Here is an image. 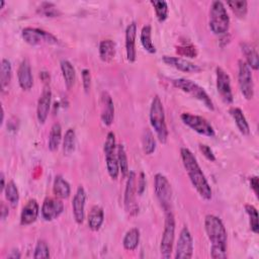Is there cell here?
Listing matches in <instances>:
<instances>
[{"instance_id":"cell-1","label":"cell","mask_w":259,"mask_h":259,"mask_svg":"<svg viewBox=\"0 0 259 259\" xmlns=\"http://www.w3.org/2000/svg\"><path fill=\"white\" fill-rule=\"evenodd\" d=\"M204 229L212 244L211 256L214 259L227 258V231L222 220L215 215L205 216Z\"/></svg>"},{"instance_id":"cell-2","label":"cell","mask_w":259,"mask_h":259,"mask_svg":"<svg viewBox=\"0 0 259 259\" xmlns=\"http://www.w3.org/2000/svg\"><path fill=\"white\" fill-rule=\"evenodd\" d=\"M180 155L182 159L183 166L187 172V175L198 192V194L204 198L205 200L212 199V188L211 185L209 184L200 166L197 163L196 158L192 154V152L187 149V148H181L180 150Z\"/></svg>"},{"instance_id":"cell-3","label":"cell","mask_w":259,"mask_h":259,"mask_svg":"<svg viewBox=\"0 0 259 259\" xmlns=\"http://www.w3.org/2000/svg\"><path fill=\"white\" fill-rule=\"evenodd\" d=\"M150 124L154 129L158 140L165 144L168 139V130L165 120L164 108L161 99L158 96H155L152 100L150 108Z\"/></svg>"},{"instance_id":"cell-4","label":"cell","mask_w":259,"mask_h":259,"mask_svg":"<svg viewBox=\"0 0 259 259\" xmlns=\"http://www.w3.org/2000/svg\"><path fill=\"white\" fill-rule=\"evenodd\" d=\"M230 18L222 2H214L210 10V29L216 35H224L229 31Z\"/></svg>"},{"instance_id":"cell-5","label":"cell","mask_w":259,"mask_h":259,"mask_svg":"<svg viewBox=\"0 0 259 259\" xmlns=\"http://www.w3.org/2000/svg\"><path fill=\"white\" fill-rule=\"evenodd\" d=\"M172 82L176 88L191 95L193 98L201 101L209 110H211V111L215 110L214 103H213L211 97L209 96V94L205 92V90L202 87H200L195 82H193L189 79H186V78H178V79L173 80Z\"/></svg>"},{"instance_id":"cell-6","label":"cell","mask_w":259,"mask_h":259,"mask_svg":"<svg viewBox=\"0 0 259 259\" xmlns=\"http://www.w3.org/2000/svg\"><path fill=\"white\" fill-rule=\"evenodd\" d=\"M174 238H175V219L172 212L170 211L165 213L164 231H163L161 243H160V253H161V256L165 259H168L171 257Z\"/></svg>"},{"instance_id":"cell-7","label":"cell","mask_w":259,"mask_h":259,"mask_svg":"<svg viewBox=\"0 0 259 259\" xmlns=\"http://www.w3.org/2000/svg\"><path fill=\"white\" fill-rule=\"evenodd\" d=\"M154 190L160 205L165 213L171 211L172 188L167 177L161 173H157L154 177Z\"/></svg>"},{"instance_id":"cell-8","label":"cell","mask_w":259,"mask_h":259,"mask_svg":"<svg viewBox=\"0 0 259 259\" xmlns=\"http://www.w3.org/2000/svg\"><path fill=\"white\" fill-rule=\"evenodd\" d=\"M22 37L26 43L31 46L39 45H57L59 40L52 35L41 29L36 28H26L23 30Z\"/></svg>"},{"instance_id":"cell-9","label":"cell","mask_w":259,"mask_h":259,"mask_svg":"<svg viewBox=\"0 0 259 259\" xmlns=\"http://www.w3.org/2000/svg\"><path fill=\"white\" fill-rule=\"evenodd\" d=\"M180 118L184 125H186L188 128L193 130L197 134L211 138L215 136V130L213 126L204 118L196 115H191L188 113L182 114Z\"/></svg>"},{"instance_id":"cell-10","label":"cell","mask_w":259,"mask_h":259,"mask_svg":"<svg viewBox=\"0 0 259 259\" xmlns=\"http://www.w3.org/2000/svg\"><path fill=\"white\" fill-rule=\"evenodd\" d=\"M238 82L241 93L243 96L250 100L254 96V83L253 76L250 67L243 60L239 61V71H238Z\"/></svg>"},{"instance_id":"cell-11","label":"cell","mask_w":259,"mask_h":259,"mask_svg":"<svg viewBox=\"0 0 259 259\" xmlns=\"http://www.w3.org/2000/svg\"><path fill=\"white\" fill-rule=\"evenodd\" d=\"M193 254V240L187 227H183L176 245L175 258L176 259H189Z\"/></svg>"},{"instance_id":"cell-12","label":"cell","mask_w":259,"mask_h":259,"mask_svg":"<svg viewBox=\"0 0 259 259\" xmlns=\"http://www.w3.org/2000/svg\"><path fill=\"white\" fill-rule=\"evenodd\" d=\"M216 74H217V89L219 94L221 95L222 99L226 103H232L234 100V96L232 92L230 76L221 67L217 68Z\"/></svg>"},{"instance_id":"cell-13","label":"cell","mask_w":259,"mask_h":259,"mask_svg":"<svg viewBox=\"0 0 259 259\" xmlns=\"http://www.w3.org/2000/svg\"><path fill=\"white\" fill-rule=\"evenodd\" d=\"M136 173L134 171H130L128 175V181L126 185V190H125V206L126 211L130 215H136L139 208L135 201L136 197Z\"/></svg>"},{"instance_id":"cell-14","label":"cell","mask_w":259,"mask_h":259,"mask_svg":"<svg viewBox=\"0 0 259 259\" xmlns=\"http://www.w3.org/2000/svg\"><path fill=\"white\" fill-rule=\"evenodd\" d=\"M64 211V204L60 199L48 197L44 200L41 214L45 221L51 222L57 219Z\"/></svg>"},{"instance_id":"cell-15","label":"cell","mask_w":259,"mask_h":259,"mask_svg":"<svg viewBox=\"0 0 259 259\" xmlns=\"http://www.w3.org/2000/svg\"><path fill=\"white\" fill-rule=\"evenodd\" d=\"M85 201H86V191L83 186H79L72 200L73 216L78 224H82L85 217Z\"/></svg>"},{"instance_id":"cell-16","label":"cell","mask_w":259,"mask_h":259,"mask_svg":"<svg viewBox=\"0 0 259 259\" xmlns=\"http://www.w3.org/2000/svg\"><path fill=\"white\" fill-rule=\"evenodd\" d=\"M163 62L179 71H182V72H185V73H198L201 71V68L186 60V59H182V58H179V57H170V56H164L162 58Z\"/></svg>"},{"instance_id":"cell-17","label":"cell","mask_w":259,"mask_h":259,"mask_svg":"<svg viewBox=\"0 0 259 259\" xmlns=\"http://www.w3.org/2000/svg\"><path fill=\"white\" fill-rule=\"evenodd\" d=\"M52 92L49 86H46L39 98L37 107V118L41 124H45L48 119L49 112L51 109Z\"/></svg>"},{"instance_id":"cell-18","label":"cell","mask_w":259,"mask_h":259,"mask_svg":"<svg viewBox=\"0 0 259 259\" xmlns=\"http://www.w3.org/2000/svg\"><path fill=\"white\" fill-rule=\"evenodd\" d=\"M136 37H137V24L133 22L127 27V30H126V52H127V59L130 63H134L137 58Z\"/></svg>"},{"instance_id":"cell-19","label":"cell","mask_w":259,"mask_h":259,"mask_svg":"<svg viewBox=\"0 0 259 259\" xmlns=\"http://www.w3.org/2000/svg\"><path fill=\"white\" fill-rule=\"evenodd\" d=\"M18 78L19 83L22 89L24 90H30L34 85V78L32 73V68L29 60L25 59L18 70Z\"/></svg>"},{"instance_id":"cell-20","label":"cell","mask_w":259,"mask_h":259,"mask_svg":"<svg viewBox=\"0 0 259 259\" xmlns=\"http://www.w3.org/2000/svg\"><path fill=\"white\" fill-rule=\"evenodd\" d=\"M115 119V106L112 96L108 92L101 94V121L103 125L111 126Z\"/></svg>"},{"instance_id":"cell-21","label":"cell","mask_w":259,"mask_h":259,"mask_svg":"<svg viewBox=\"0 0 259 259\" xmlns=\"http://www.w3.org/2000/svg\"><path fill=\"white\" fill-rule=\"evenodd\" d=\"M40 206L36 199H31L24 206L21 214V224L24 226L31 225L36 222L39 217Z\"/></svg>"},{"instance_id":"cell-22","label":"cell","mask_w":259,"mask_h":259,"mask_svg":"<svg viewBox=\"0 0 259 259\" xmlns=\"http://www.w3.org/2000/svg\"><path fill=\"white\" fill-rule=\"evenodd\" d=\"M240 47H241L242 53L244 54V56L246 58V63L250 67V69L258 70L259 59H258V53H257L256 49L248 43H241Z\"/></svg>"},{"instance_id":"cell-23","label":"cell","mask_w":259,"mask_h":259,"mask_svg":"<svg viewBox=\"0 0 259 259\" xmlns=\"http://www.w3.org/2000/svg\"><path fill=\"white\" fill-rule=\"evenodd\" d=\"M105 221V213L102 208L94 205L91 208L88 215V227L92 231H98Z\"/></svg>"},{"instance_id":"cell-24","label":"cell","mask_w":259,"mask_h":259,"mask_svg":"<svg viewBox=\"0 0 259 259\" xmlns=\"http://www.w3.org/2000/svg\"><path fill=\"white\" fill-rule=\"evenodd\" d=\"M116 43L112 40H103L99 44V57L101 61L109 63L116 56Z\"/></svg>"},{"instance_id":"cell-25","label":"cell","mask_w":259,"mask_h":259,"mask_svg":"<svg viewBox=\"0 0 259 259\" xmlns=\"http://www.w3.org/2000/svg\"><path fill=\"white\" fill-rule=\"evenodd\" d=\"M230 114L232 118L234 119L237 128L239 129L240 133L244 136H248L250 133V128L249 124L243 114V112L239 108H233L230 110Z\"/></svg>"},{"instance_id":"cell-26","label":"cell","mask_w":259,"mask_h":259,"mask_svg":"<svg viewBox=\"0 0 259 259\" xmlns=\"http://www.w3.org/2000/svg\"><path fill=\"white\" fill-rule=\"evenodd\" d=\"M53 191L57 197L67 198L71 193V187L67 180H65L61 175H57L54 180Z\"/></svg>"},{"instance_id":"cell-27","label":"cell","mask_w":259,"mask_h":259,"mask_svg":"<svg viewBox=\"0 0 259 259\" xmlns=\"http://www.w3.org/2000/svg\"><path fill=\"white\" fill-rule=\"evenodd\" d=\"M61 70H62L63 78L65 80L66 87L68 89L72 88L76 80V71L74 66L68 60H63L61 61Z\"/></svg>"},{"instance_id":"cell-28","label":"cell","mask_w":259,"mask_h":259,"mask_svg":"<svg viewBox=\"0 0 259 259\" xmlns=\"http://www.w3.org/2000/svg\"><path fill=\"white\" fill-rule=\"evenodd\" d=\"M140 242V231L138 228H132L129 230L123 240L124 248L128 251H134Z\"/></svg>"},{"instance_id":"cell-29","label":"cell","mask_w":259,"mask_h":259,"mask_svg":"<svg viewBox=\"0 0 259 259\" xmlns=\"http://www.w3.org/2000/svg\"><path fill=\"white\" fill-rule=\"evenodd\" d=\"M141 44L143 48L150 54H155L156 53V47L154 46L152 42V28L150 25H146L143 27L142 32H141Z\"/></svg>"},{"instance_id":"cell-30","label":"cell","mask_w":259,"mask_h":259,"mask_svg":"<svg viewBox=\"0 0 259 259\" xmlns=\"http://www.w3.org/2000/svg\"><path fill=\"white\" fill-rule=\"evenodd\" d=\"M13 75L12 63L8 59H3L2 66H0V84H2V89L5 90L7 86L11 83Z\"/></svg>"},{"instance_id":"cell-31","label":"cell","mask_w":259,"mask_h":259,"mask_svg":"<svg viewBox=\"0 0 259 259\" xmlns=\"http://www.w3.org/2000/svg\"><path fill=\"white\" fill-rule=\"evenodd\" d=\"M62 140V128L61 125L58 123H55L52 128L49 135V149L51 151H56L59 148V145Z\"/></svg>"},{"instance_id":"cell-32","label":"cell","mask_w":259,"mask_h":259,"mask_svg":"<svg viewBox=\"0 0 259 259\" xmlns=\"http://www.w3.org/2000/svg\"><path fill=\"white\" fill-rule=\"evenodd\" d=\"M117 158H118V162H119V166H120V171L122 172V175L124 177L128 176L129 173H130L128 157H127L126 149H125L124 145H122V144L117 146Z\"/></svg>"},{"instance_id":"cell-33","label":"cell","mask_w":259,"mask_h":259,"mask_svg":"<svg viewBox=\"0 0 259 259\" xmlns=\"http://www.w3.org/2000/svg\"><path fill=\"white\" fill-rule=\"evenodd\" d=\"M142 144H143L144 153L146 155H151L152 153L155 152V150H156V141H155L153 133L149 129H146L143 133Z\"/></svg>"},{"instance_id":"cell-34","label":"cell","mask_w":259,"mask_h":259,"mask_svg":"<svg viewBox=\"0 0 259 259\" xmlns=\"http://www.w3.org/2000/svg\"><path fill=\"white\" fill-rule=\"evenodd\" d=\"M76 143V134L73 129H68L65 133V137L63 140V152L64 155H71L75 150Z\"/></svg>"},{"instance_id":"cell-35","label":"cell","mask_w":259,"mask_h":259,"mask_svg":"<svg viewBox=\"0 0 259 259\" xmlns=\"http://www.w3.org/2000/svg\"><path fill=\"white\" fill-rule=\"evenodd\" d=\"M5 192H6V197H7L8 201L11 203V205L13 208H16L20 201V193H19L17 184L15 183L14 180H11L7 184Z\"/></svg>"},{"instance_id":"cell-36","label":"cell","mask_w":259,"mask_h":259,"mask_svg":"<svg viewBox=\"0 0 259 259\" xmlns=\"http://www.w3.org/2000/svg\"><path fill=\"white\" fill-rule=\"evenodd\" d=\"M150 4L153 6L156 17L160 23H163L167 20L168 18V5L166 2H163V0H151Z\"/></svg>"},{"instance_id":"cell-37","label":"cell","mask_w":259,"mask_h":259,"mask_svg":"<svg viewBox=\"0 0 259 259\" xmlns=\"http://www.w3.org/2000/svg\"><path fill=\"white\" fill-rule=\"evenodd\" d=\"M106 162H107V169H108L109 175L111 176L112 179L116 180L120 174V166H119L116 153L106 155Z\"/></svg>"},{"instance_id":"cell-38","label":"cell","mask_w":259,"mask_h":259,"mask_svg":"<svg viewBox=\"0 0 259 259\" xmlns=\"http://www.w3.org/2000/svg\"><path fill=\"white\" fill-rule=\"evenodd\" d=\"M227 6L238 18H245L248 11V4L245 0H233L228 2Z\"/></svg>"},{"instance_id":"cell-39","label":"cell","mask_w":259,"mask_h":259,"mask_svg":"<svg viewBox=\"0 0 259 259\" xmlns=\"http://www.w3.org/2000/svg\"><path fill=\"white\" fill-rule=\"evenodd\" d=\"M38 13L46 18H57L61 15L59 9L52 3H43L38 9Z\"/></svg>"},{"instance_id":"cell-40","label":"cell","mask_w":259,"mask_h":259,"mask_svg":"<svg viewBox=\"0 0 259 259\" xmlns=\"http://www.w3.org/2000/svg\"><path fill=\"white\" fill-rule=\"evenodd\" d=\"M245 211L247 215L249 216V223H250V229L253 233L257 234L259 231V223H258V212L256 208L252 204H246Z\"/></svg>"},{"instance_id":"cell-41","label":"cell","mask_w":259,"mask_h":259,"mask_svg":"<svg viewBox=\"0 0 259 259\" xmlns=\"http://www.w3.org/2000/svg\"><path fill=\"white\" fill-rule=\"evenodd\" d=\"M49 257H50V249L48 244L44 240H39L35 248L34 258L39 259V258H49Z\"/></svg>"},{"instance_id":"cell-42","label":"cell","mask_w":259,"mask_h":259,"mask_svg":"<svg viewBox=\"0 0 259 259\" xmlns=\"http://www.w3.org/2000/svg\"><path fill=\"white\" fill-rule=\"evenodd\" d=\"M176 53L180 56H185L188 58H195L197 56V50L192 44H183L176 47Z\"/></svg>"},{"instance_id":"cell-43","label":"cell","mask_w":259,"mask_h":259,"mask_svg":"<svg viewBox=\"0 0 259 259\" xmlns=\"http://www.w3.org/2000/svg\"><path fill=\"white\" fill-rule=\"evenodd\" d=\"M116 149H117L116 136H115V134L113 132H110L108 134V136H107V139H106V142H105V146H103L105 155L116 153Z\"/></svg>"},{"instance_id":"cell-44","label":"cell","mask_w":259,"mask_h":259,"mask_svg":"<svg viewBox=\"0 0 259 259\" xmlns=\"http://www.w3.org/2000/svg\"><path fill=\"white\" fill-rule=\"evenodd\" d=\"M82 80H83V88L86 92H88V90L90 89L91 86V74L90 71L88 69H83L82 70Z\"/></svg>"},{"instance_id":"cell-45","label":"cell","mask_w":259,"mask_h":259,"mask_svg":"<svg viewBox=\"0 0 259 259\" xmlns=\"http://www.w3.org/2000/svg\"><path fill=\"white\" fill-rule=\"evenodd\" d=\"M199 150H200V152L203 154V156H204L208 160H210V161H212V162L216 161L215 154H214L213 150H212L209 146L201 144V145H199Z\"/></svg>"},{"instance_id":"cell-46","label":"cell","mask_w":259,"mask_h":259,"mask_svg":"<svg viewBox=\"0 0 259 259\" xmlns=\"http://www.w3.org/2000/svg\"><path fill=\"white\" fill-rule=\"evenodd\" d=\"M146 187V178H145V174L144 172H141L138 178V183H136V190L138 194H143L144 190Z\"/></svg>"},{"instance_id":"cell-47","label":"cell","mask_w":259,"mask_h":259,"mask_svg":"<svg viewBox=\"0 0 259 259\" xmlns=\"http://www.w3.org/2000/svg\"><path fill=\"white\" fill-rule=\"evenodd\" d=\"M250 186L253 189L256 196H258V189H259V180L257 176H253L250 178Z\"/></svg>"},{"instance_id":"cell-48","label":"cell","mask_w":259,"mask_h":259,"mask_svg":"<svg viewBox=\"0 0 259 259\" xmlns=\"http://www.w3.org/2000/svg\"><path fill=\"white\" fill-rule=\"evenodd\" d=\"M0 215H2V219L3 220H6L9 217V215H10L9 206L4 201L2 202V206H0Z\"/></svg>"},{"instance_id":"cell-49","label":"cell","mask_w":259,"mask_h":259,"mask_svg":"<svg viewBox=\"0 0 259 259\" xmlns=\"http://www.w3.org/2000/svg\"><path fill=\"white\" fill-rule=\"evenodd\" d=\"M9 258H13V259H19L21 258V253L19 250H14L12 251V253L9 255Z\"/></svg>"},{"instance_id":"cell-50","label":"cell","mask_w":259,"mask_h":259,"mask_svg":"<svg viewBox=\"0 0 259 259\" xmlns=\"http://www.w3.org/2000/svg\"><path fill=\"white\" fill-rule=\"evenodd\" d=\"M0 180H2V187H0V190L5 191L7 185H6V177H5V173L4 172H2V174H0Z\"/></svg>"},{"instance_id":"cell-51","label":"cell","mask_w":259,"mask_h":259,"mask_svg":"<svg viewBox=\"0 0 259 259\" xmlns=\"http://www.w3.org/2000/svg\"><path fill=\"white\" fill-rule=\"evenodd\" d=\"M2 124L4 123V121H5V110H4V108H2Z\"/></svg>"}]
</instances>
